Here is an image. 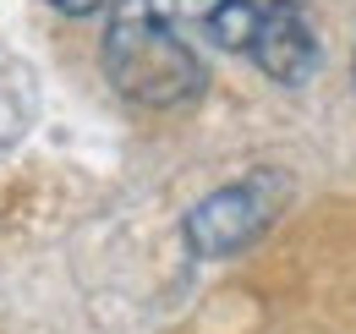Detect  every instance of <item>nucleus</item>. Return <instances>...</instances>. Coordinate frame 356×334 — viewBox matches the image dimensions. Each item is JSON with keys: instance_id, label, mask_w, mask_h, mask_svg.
Returning <instances> with one entry per match:
<instances>
[{"instance_id": "f257e3e1", "label": "nucleus", "mask_w": 356, "mask_h": 334, "mask_svg": "<svg viewBox=\"0 0 356 334\" xmlns=\"http://www.w3.org/2000/svg\"><path fill=\"white\" fill-rule=\"evenodd\" d=\"M104 72L132 104L148 110H176L192 104L209 72L197 49L181 39V28L154 6V0H121L104 33Z\"/></svg>"}, {"instance_id": "f03ea898", "label": "nucleus", "mask_w": 356, "mask_h": 334, "mask_svg": "<svg viewBox=\"0 0 356 334\" xmlns=\"http://www.w3.org/2000/svg\"><path fill=\"white\" fill-rule=\"evenodd\" d=\"M285 203H291V175L285 170H252V175L220 186V192H209L186 214L181 236H186V247L197 257H230V252L252 247L280 219Z\"/></svg>"}, {"instance_id": "7ed1b4c3", "label": "nucleus", "mask_w": 356, "mask_h": 334, "mask_svg": "<svg viewBox=\"0 0 356 334\" xmlns=\"http://www.w3.org/2000/svg\"><path fill=\"white\" fill-rule=\"evenodd\" d=\"M258 66H264L274 83L296 88L318 72V33H312L307 11L296 0H264L258 11V33H252V49H247Z\"/></svg>"}, {"instance_id": "20e7f679", "label": "nucleus", "mask_w": 356, "mask_h": 334, "mask_svg": "<svg viewBox=\"0 0 356 334\" xmlns=\"http://www.w3.org/2000/svg\"><path fill=\"white\" fill-rule=\"evenodd\" d=\"M33 116V83H28V66L0 55V143L22 137V126Z\"/></svg>"}, {"instance_id": "39448f33", "label": "nucleus", "mask_w": 356, "mask_h": 334, "mask_svg": "<svg viewBox=\"0 0 356 334\" xmlns=\"http://www.w3.org/2000/svg\"><path fill=\"white\" fill-rule=\"evenodd\" d=\"M258 0H225L220 11L203 22V33L220 44V49H236V55H247L252 49V33H258Z\"/></svg>"}, {"instance_id": "423d86ee", "label": "nucleus", "mask_w": 356, "mask_h": 334, "mask_svg": "<svg viewBox=\"0 0 356 334\" xmlns=\"http://www.w3.org/2000/svg\"><path fill=\"white\" fill-rule=\"evenodd\" d=\"M220 6H225V0H181V17H186L192 28H203V22H209Z\"/></svg>"}, {"instance_id": "0eeeda50", "label": "nucleus", "mask_w": 356, "mask_h": 334, "mask_svg": "<svg viewBox=\"0 0 356 334\" xmlns=\"http://www.w3.org/2000/svg\"><path fill=\"white\" fill-rule=\"evenodd\" d=\"M49 6H55V11H66V17H93L104 0H49Z\"/></svg>"}]
</instances>
